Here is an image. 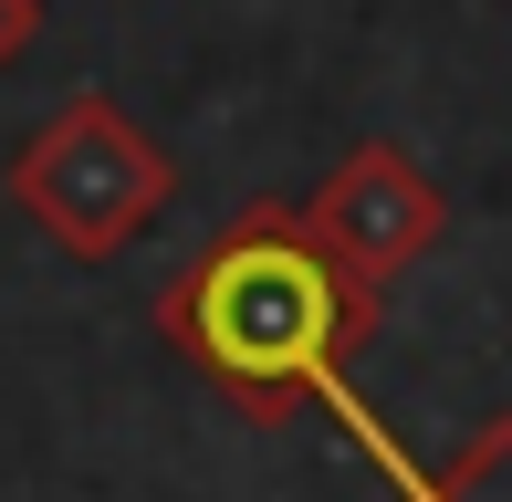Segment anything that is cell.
Wrapping results in <instances>:
<instances>
[{"label": "cell", "instance_id": "obj_1", "mask_svg": "<svg viewBox=\"0 0 512 502\" xmlns=\"http://www.w3.org/2000/svg\"><path fill=\"white\" fill-rule=\"evenodd\" d=\"M157 335H168L230 408H251V419L335 408L387 461L377 419L356 408V377H345L377 346V283H356L293 199H251L241 220H220V231L199 241V262L157 293Z\"/></svg>", "mask_w": 512, "mask_h": 502}, {"label": "cell", "instance_id": "obj_2", "mask_svg": "<svg viewBox=\"0 0 512 502\" xmlns=\"http://www.w3.org/2000/svg\"><path fill=\"white\" fill-rule=\"evenodd\" d=\"M11 199H21V220H32L63 262H115V251L178 199V157L115 95H74L11 157Z\"/></svg>", "mask_w": 512, "mask_h": 502}, {"label": "cell", "instance_id": "obj_3", "mask_svg": "<svg viewBox=\"0 0 512 502\" xmlns=\"http://www.w3.org/2000/svg\"><path fill=\"white\" fill-rule=\"evenodd\" d=\"M304 220L324 231V251H335L356 283L387 293V283H408V272L439 251V231H450V199H439V178L418 168L398 136H366V147H345L335 168L314 178Z\"/></svg>", "mask_w": 512, "mask_h": 502}, {"label": "cell", "instance_id": "obj_4", "mask_svg": "<svg viewBox=\"0 0 512 502\" xmlns=\"http://www.w3.org/2000/svg\"><path fill=\"white\" fill-rule=\"evenodd\" d=\"M387 482H398V502H512V408L481 419L471 440L439 450V461H398V450H387Z\"/></svg>", "mask_w": 512, "mask_h": 502}, {"label": "cell", "instance_id": "obj_5", "mask_svg": "<svg viewBox=\"0 0 512 502\" xmlns=\"http://www.w3.org/2000/svg\"><path fill=\"white\" fill-rule=\"evenodd\" d=\"M32 42H42V0H0V74H11Z\"/></svg>", "mask_w": 512, "mask_h": 502}]
</instances>
